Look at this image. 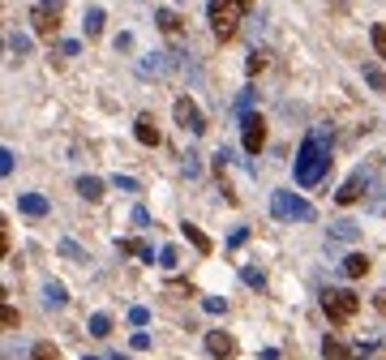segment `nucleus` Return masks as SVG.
<instances>
[{"label":"nucleus","mask_w":386,"mask_h":360,"mask_svg":"<svg viewBox=\"0 0 386 360\" xmlns=\"http://www.w3.org/2000/svg\"><path fill=\"white\" fill-rule=\"evenodd\" d=\"M326 172H330V133L314 129V133L300 142V150H296V185L314 189V185L326 180Z\"/></svg>","instance_id":"1"},{"label":"nucleus","mask_w":386,"mask_h":360,"mask_svg":"<svg viewBox=\"0 0 386 360\" xmlns=\"http://www.w3.org/2000/svg\"><path fill=\"white\" fill-rule=\"evenodd\" d=\"M271 215L279 223H309L314 219V206H309L300 193H292V189H275L271 193Z\"/></svg>","instance_id":"2"},{"label":"nucleus","mask_w":386,"mask_h":360,"mask_svg":"<svg viewBox=\"0 0 386 360\" xmlns=\"http://www.w3.org/2000/svg\"><path fill=\"white\" fill-rule=\"evenodd\" d=\"M241 0H211L206 5V17H211V31L215 39H232L236 35V26H241Z\"/></svg>","instance_id":"3"},{"label":"nucleus","mask_w":386,"mask_h":360,"mask_svg":"<svg viewBox=\"0 0 386 360\" xmlns=\"http://www.w3.org/2000/svg\"><path fill=\"white\" fill-rule=\"evenodd\" d=\"M322 309H326L330 322H352L356 309H360V296L352 288H326L322 292Z\"/></svg>","instance_id":"4"},{"label":"nucleus","mask_w":386,"mask_h":360,"mask_svg":"<svg viewBox=\"0 0 386 360\" xmlns=\"http://www.w3.org/2000/svg\"><path fill=\"white\" fill-rule=\"evenodd\" d=\"M369 189H373V172H369V167H356V172L344 180V189L335 193V202H339V206H352V202L365 197Z\"/></svg>","instance_id":"5"},{"label":"nucleus","mask_w":386,"mask_h":360,"mask_svg":"<svg viewBox=\"0 0 386 360\" xmlns=\"http://www.w3.org/2000/svg\"><path fill=\"white\" fill-rule=\"evenodd\" d=\"M176 124L180 129H185V133H206V116H202V108H198V103L185 95V99H176Z\"/></svg>","instance_id":"6"},{"label":"nucleus","mask_w":386,"mask_h":360,"mask_svg":"<svg viewBox=\"0 0 386 360\" xmlns=\"http://www.w3.org/2000/svg\"><path fill=\"white\" fill-rule=\"evenodd\" d=\"M241 129H245V150H249V154H257V150L266 146V120H262V116L245 112V116H241Z\"/></svg>","instance_id":"7"},{"label":"nucleus","mask_w":386,"mask_h":360,"mask_svg":"<svg viewBox=\"0 0 386 360\" xmlns=\"http://www.w3.org/2000/svg\"><path fill=\"white\" fill-rule=\"evenodd\" d=\"M206 352H211L215 360H232L236 356V339H232L227 330H211L206 334Z\"/></svg>","instance_id":"8"},{"label":"nucleus","mask_w":386,"mask_h":360,"mask_svg":"<svg viewBox=\"0 0 386 360\" xmlns=\"http://www.w3.org/2000/svg\"><path fill=\"white\" fill-rule=\"evenodd\" d=\"M352 240H360V223H352V219L330 223V231H326V249H335V245H352Z\"/></svg>","instance_id":"9"},{"label":"nucleus","mask_w":386,"mask_h":360,"mask_svg":"<svg viewBox=\"0 0 386 360\" xmlns=\"http://www.w3.org/2000/svg\"><path fill=\"white\" fill-rule=\"evenodd\" d=\"M134 138H138L142 146H159V129H154V116H138Z\"/></svg>","instance_id":"10"},{"label":"nucleus","mask_w":386,"mask_h":360,"mask_svg":"<svg viewBox=\"0 0 386 360\" xmlns=\"http://www.w3.org/2000/svg\"><path fill=\"white\" fill-rule=\"evenodd\" d=\"M180 231H185V240L198 249V253H215V240L211 236H206V231L198 227V223H185V227H180Z\"/></svg>","instance_id":"11"},{"label":"nucleus","mask_w":386,"mask_h":360,"mask_svg":"<svg viewBox=\"0 0 386 360\" xmlns=\"http://www.w3.org/2000/svg\"><path fill=\"white\" fill-rule=\"evenodd\" d=\"M17 211L31 215V219H39V215H47V197H39V193H22V197H17Z\"/></svg>","instance_id":"12"},{"label":"nucleus","mask_w":386,"mask_h":360,"mask_svg":"<svg viewBox=\"0 0 386 360\" xmlns=\"http://www.w3.org/2000/svg\"><path fill=\"white\" fill-rule=\"evenodd\" d=\"M43 304H47V309H65V304H69V296H65V283L47 279V283H43Z\"/></svg>","instance_id":"13"},{"label":"nucleus","mask_w":386,"mask_h":360,"mask_svg":"<svg viewBox=\"0 0 386 360\" xmlns=\"http://www.w3.org/2000/svg\"><path fill=\"white\" fill-rule=\"evenodd\" d=\"M31 22H35V35H43V39H51V35H56V13H47L43 5L31 13Z\"/></svg>","instance_id":"14"},{"label":"nucleus","mask_w":386,"mask_h":360,"mask_svg":"<svg viewBox=\"0 0 386 360\" xmlns=\"http://www.w3.org/2000/svg\"><path fill=\"white\" fill-rule=\"evenodd\" d=\"M344 275H348V279H365V275H369V257H365V253H348V257H344Z\"/></svg>","instance_id":"15"},{"label":"nucleus","mask_w":386,"mask_h":360,"mask_svg":"<svg viewBox=\"0 0 386 360\" xmlns=\"http://www.w3.org/2000/svg\"><path fill=\"white\" fill-rule=\"evenodd\" d=\"M77 193H82L86 202H99L103 197V180L99 176H82V180H77Z\"/></svg>","instance_id":"16"},{"label":"nucleus","mask_w":386,"mask_h":360,"mask_svg":"<svg viewBox=\"0 0 386 360\" xmlns=\"http://www.w3.org/2000/svg\"><path fill=\"white\" fill-rule=\"evenodd\" d=\"M322 356H326V360H348L352 352H348V347H344V343L330 334V339H322Z\"/></svg>","instance_id":"17"},{"label":"nucleus","mask_w":386,"mask_h":360,"mask_svg":"<svg viewBox=\"0 0 386 360\" xmlns=\"http://www.w3.org/2000/svg\"><path fill=\"white\" fill-rule=\"evenodd\" d=\"M365 206H369L373 215H386V185H373L369 197H365Z\"/></svg>","instance_id":"18"},{"label":"nucleus","mask_w":386,"mask_h":360,"mask_svg":"<svg viewBox=\"0 0 386 360\" xmlns=\"http://www.w3.org/2000/svg\"><path fill=\"white\" fill-rule=\"evenodd\" d=\"M154 22H159L163 35H176V31H180V17H176L172 9H159V13H154Z\"/></svg>","instance_id":"19"},{"label":"nucleus","mask_w":386,"mask_h":360,"mask_svg":"<svg viewBox=\"0 0 386 360\" xmlns=\"http://www.w3.org/2000/svg\"><path fill=\"white\" fill-rule=\"evenodd\" d=\"M120 253H138L142 262H154V249H150V245H142V240H120Z\"/></svg>","instance_id":"20"},{"label":"nucleus","mask_w":386,"mask_h":360,"mask_svg":"<svg viewBox=\"0 0 386 360\" xmlns=\"http://www.w3.org/2000/svg\"><path fill=\"white\" fill-rule=\"evenodd\" d=\"M26 51H31V39H26L22 31H13V35H9V56H17V60H22Z\"/></svg>","instance_id":"21"},{"label":"nucleus","mask_w":386,"mask_h":360,"mask_svg":"<svg viewBox=\"0 0 386 360\" xmlns=\"http://www.w3.org/2000/svg\"><path fill=\"white\" fill-rule=\"evenodd\" d=\"M360 73H365V82H369L373 90H386V73H382L378 65H360Z\"/></svg>","instance_id":"22"},{"label":"nucleus","mask_w":386,"mask_h":360,"mask_svg":"<svg viewBox=\"0 0 386 360\" xmlns=\"http://www.w3.org/2000/svg\"><path fill=\"white\" fill-rule=\"evenodd\" d=\"M168 69V56H163V51H150V60H142V73L150 77V73H163Z\"/></svg>","instance_id":"23"},{"label":"nucleus","mask_w":386,"mask_h":360,"mask_svg":"<svg viewBox=\"0 0 386 360\" xmlns=\"http://www.w3.org/2000/svg\"><path fill=\"white\" fill-rule=\"evenodd\" d=\"M90 334H95V339L112 334V318H108V313H95V318H90Z\"/></svg>","instance_id":"24"},{"label":"nucleus","mask_w":386,"mask_h":360,"mask_svg":"<svg viewBox=\"0 0 386 360\" xmlns=\"http://www.w3.org/2000/svg\"><path fill=\"white\" fill-rule=\"evenodd\" d=\"M369 43H373V51H378V56L386 60V26H382V22H378L373 31H369Z\"/></svg>","instance_id":"25"},{"label":"nucleus","mask_w":386,"mask_h":360,"mask_svg":"<svg viewBox=\"0 0 386 360\" xmlns=\"http://www.w3.org/2000/svg\"><path fill=\"white\" fill-rule=\"evenodd\" d=\"M82 26H86V35L95 39V35L103 31V9H86V22H82Z\"/></svg>","instance_id":"26"},{"label":"nucleus","mask_w":386,"mask_h":360,"mask_svg":"<svg viewBox=\"0 0 386 360\" xmlns=\"http://www.w3.org/2000/svg\"><path fill=\"white\" fill-rule=\"evenodd\" d=\"M31 360H61V352H56V343H35Z\"/></svg>","instance_id":"27"},{"label":"nucleus","mask_w":386,"mask_h":360,"mask_svg":"<svg viewBox=\"0 0 386 360\" xmlns=\"http://www.w3.org/2000/svg\"><path fill=\"white\" fill-rule=\"evenodd\" d=\"M17 322H22L17 309H13V304H0V326H5V330H17Z\"/></svg>","instance_id":"28"},{"label":"nucleus","mask_w":386,"mask_h":360,"mask_svg":"<svg viewBox=\"0 0 386 360\" xmlns=\"http://www.w3.org/2000/svg\"><path fill=\"white\" fill-rule=\"evenodd\" d=\"M241 275H245V283H249V288H257V292L266 288V279H262V270H253V266H245Z\"/></svg>","instance_id":"29"},{"label":"nucleus","mask_w":386,"mask_h":360,"mask_svg":"<svg viewBox=\"0 0 386 360\" xmlns=\"http://www.w3.org/2000/svg\"><path fill=\"white\" fill-rule=\"evenodd\" d=\"M61 253L69 257V262H86V253H82V249H77L73 240H61Z\"/></svg>","instance_id":"30"},{"label":"nucleus","mask_w":386,"mask_h":360,"mask_svg":"<svg viewBox=\"0 0 386 360\" xmlns=\"http://www.w3.org/2000/svg\"><path fill=\"white\" fill-rule=\"evenodd\" d=\"M262 69H266V51L253 47V51H249V73H262Z\"/></svg>","instance_id":"31"},{"label":"nucleus","mask_w":386,"mask_h":360,"mask_svg":"<svg viewBox=\"0 0 386 360\" xmlns=\"http://www.w3.org/2000/svg\"><path fill=\"white\" fill-rule=\"evenodd\" d=\"M176 262H180V253H176V249H172V245H168V249H163V253H159V266H163V270H172V266H176Z\"/></svg>","instance_id":"32"},{"label":"nucleus","mask_w":386,"mask_h":360,"mask_svg":"<svg viewBox=\"0 0 386 360\" xmlns=\"http://www.w3.org/2000/svg\"><path fill=\"white\" fill-rule=\"evenodd\" d=\"M202 309H206V313H223V309H227V304H223L219 296H206V300H202Z\"/></svg>","instance_id":"33"},{"label":"nucleus","mask_w":386,"mask_h":360,"mask_svg":"<svg viewBox=\"0 0 386 360\" xmlns=\"http://www.w3.org/2000/svg\"><path fill=\"white\" fill-rule=\"evenodd\" d=\"M116 189H124V193H138V180H134V176H116Z\"/></svg>","instance_id":"34"},{"label":"nucleus","mask_w":386,"mask_h":360,"mask_svg":"<svg viewBox=\"0 0 386 360\" xmlns=\"http://www.w3.org/2000/svg\"><path fill=\"white\" fill-rule=\"evenodd\" d=\"M198 172H202V163H198V154L189 150V154H185V176H198Z\"/></svg>","instance_id":"35"},{"label":"nucleus","mask_w":386,"mask_h":360,"mask_svg":"<svg viewBox=\"0 0 386 360\" xmlns=\"http://www.w3.org/2000/svg\"><path fill=\"white\" fill-rule=\"evenodd\" d=\"M129 322H134V326H146L150 313H146V309H129Z\"/></svg>","instance_id":"36"},{"label":"nucleus","mask_w":386,"mask_h":360,"mask_svg":"<svg viewBox=\"0 0 386 360\" xmlns=\"http://www.w3.org/2000/svg\"><path fill=\"white\" fill-rule=\"evenodd\" d=\"M0 172H5V176L13 172V150H5V154H0Z\"/></svg>","instance_id":"37"},{"label":"nucleus","mask_w":386,"mask_h":360,"mask_svg":"<svg viewBox=\"0 0 386 360\" xmlns=\"http://www.w3.org/2000/svg\"><path fill=\"white\" fill-rule=\"evenodd\" d=\"M150 347V334H134V352H146Z\"/></svg>","instance_id":"38"},{"label":"nucleus","mask_w":386,"mask_h":360,"mask_svg":"<svg viewBox=\"0 0 386 360\" xmlns=\"http://www.w3.org/2000/svg\"><path fill=\"white\" fill-rule=\"evenodd\" d=\"M43 9H47V13H61V9H65V0H43Z\"/></svg>","instance_id":"39"},{"label":"nucleus","mask_w":386,"mask_h":360,"mask_svg":"<svg viewBox=\"0 0 386 360\" xmlns=\"http://www.w3.org/2000/svg\"><path fill=\"white\" fill-rule=\"evenodd\" d=\"M373 304H378V309H382V313H386V288H382V292L373 296Z\"/></svg>","instance_id":"40"},{"label":"nucleus","mask_w":386,"mask_h":360,"mask_svg":"<svg viewBox=\"0 0 386 360\" xmlns=\"http://www.w3.org/2000/svg\"><path fill=\"white\" fill-rule=\"evenodd\" d=\"M253 5H257V0H241V9H253Z\"/></svg>","instance_id":"41"},{"label":"nucleus","mask_w":386,"mask_h":360,"mask_svg":"<svg viewBox=\"0 0 386 360\" xmlns=\"http://www.w3.org/2000/svg\"><path fill=\"white\" fill-rule=\"evenodd\" d=\"M112 360H129V356H112Z\"/></svg>","instance_id":"42"},{"label":"nucleus","mask_w":386,"mask_h":360,"mask_svg":"<svg viewBox=\"0 0 386 360\" xmlns=\"http://www.w3.org/2000/svg\"><path fill=\"white\" fill-rule=\"evenodd\" d=\"M86 360H99V356H86Z\"/></svg>","instance_id":"43"}]
</instances>
